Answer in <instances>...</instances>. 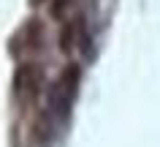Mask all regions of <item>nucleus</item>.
I'll use <instances>...</instances> for the list:
<instances>
[{"label":"nucleus","mask_w":160,"mask_h":147,"mask_svg":"<svg viewBox=\"0 0 160 147\" xmlns=\"http://www.w3.org/2000/svg\"><path fill=\"white\" fill-rule=\"evenodd\" d=\"M79 66H65L62 68V76L57 79V85L52 87L49 93V106L60 117H68V109H71V101H73V90L79 85Z\"/></svg>","instance_id":"nucleus-1"},{"label":"nucleus","mask_w":160,"mask_h":147,"mask_svg":"<svg viewBox=\"0 0 160 147\" xmlns=\"http://www.w3.org/2000/svg\"><path fill=\"white\" fill-rule=\"evenodd\" d=\"M41 87H43V71L38 66H19L17 68V76H14V90L19 95H25L27 101H35L41 95Z\"/></svg>","instance_id":"nucleus-2"},{"label":"nucleus","mask_w":160,"mask_h":147,"mask_svg":"<svg viewBox=\"0 0 160 147\" xmlns=\"http://www.w3.org/2000/svg\"><path fill=\"white\" fill-rule=\"evenodd\" d=\"M22 35H25V49H35L41 44V22L38 19H30L25 25V30H22Z\"/></svg>","instance_id":"nucleus-3"},{"label":"nucleus","mask_w":160,"mask_h":147,"mask_svg":"<svg viewBox=\"0 0 160 147\" xmlns=\"http://www.w3.org/2000/svg\"><path fill=\"white\" fill-rule=\"evenodd\" d=\"M73 35H76V27L68 22V25H62V33H60V49L62 52H71V46H73Z\"/></svg>","instance_id":"nucleus-4"},{"label":"nucleus","mask_w":160,"mask_h":147,"mask_svg":"<svg viewBox=\"0 0 160 147\" xmlns=\"http://www.w3.org/2000/svg\"><path fill=\"white\" fill-rule=\"evenodd\" d=\"M68 6H71V0H52V19H62Z\"/></svg>","instance_id":"nucleus-5"},{"label":"nucleus","mask_w":160,"mask_h":147,"mask_svg":"<svg viewBox=\"0 0 160 147\" xmlns=\"http://www.w3.org/2000/svg\"><path fill=\"white\" fill-rule=\"evenodd\" d=\"M41 3H43V0H30V6H33V8H38Z\"/></svg>","instance_id":"nucleus-6"}]
</instances>
